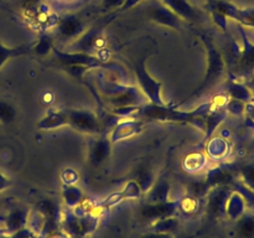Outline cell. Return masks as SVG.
<instances>
[{
	"label": "cell",
	"mask_w": 254,
	"mask_h": 238,
	"mask_svg": "<svg viewBox=\"0 0 254 238\" xmlns=\"http://www.w3.org/2000/svg\"><path fill=\"white\" fill-rule=\"evenodd\" d=\"M212 103H206L193 111H180L170 106H159L155 103H145L141 106L140 112L136 118L148 119V120L158 121H171V123H189L193 126H197L201 130H205V119L203 116L212 108Z\"/></svg>",
	"instance_id": "6da1fadb"
},
{
	"label": "cell",
	"mask_w": 254,
	"mask_h": 238,
	"mask_svg": "<svg viewBox=\"0 0 254 238\" xmlns=\"http://www.w3.org/2000/svg\"><path fill=\"white\" fill-rule=\"evenodd\" d=\"M97 84L103 101L111 106V109L129 106H144L146 103V97L140 89L108 79V77L106 78L103 73L97 74Z\"/></svg>",
	"instance_id": "7a4b0ae2"
},
{
	"label": "cell",
	"mask_w": 254,
	"mask_h": 238,
	"mask_svg": "<svg viewBox=\"0 0 254 238\" xmlns=\"http://www.w3.org/2000/svg\"><path fill=\"white\" fill-rule=\"evenodd\" d=\"M146 59H148V56L141 57V59L138 60V61L135 62V64H134V72H135L136 78H138L140 91L143 92V94L149 99L150 103L164 106L165 102H164L163 97H161V86H163V83L156 81V79H154L153 77L149 74V72L146 71Z\"/></svg>",
	"instance_id": "3957f363"
},
{
	"label": "cell",
	"mask_w": 254,
	"mask_h": 238,
	"mask_svg": "<svg viewBox=\"0 0 254 238\" xmlns=\"http://www.w3.org/2000/svg\"><path fill=\"white\" fill-rule=\"evenodd\" d=\"M206 47H207V61H208V68L207 73H206L205 79H203L202 83L198 86V88L193 92L191 96L192 97H200L201 94L205 93L206 91L211 88L218 79L221 78V76L223 74L225 71V62H223L222 56H221L220 51L217 49L213 47V45L211 42L206 41L205 40Z\"/></svg>",
	"instance_id": "277c9868"
},
{
	"label": "cell",
	"mask_w": 254,
	"mask_h": 238,
	"mask_svg": "<svg viewBox=\"0 0 254 238\" xmlns=\"http://www.w3.org/2000/svg\"><path fill=\"white\" fill-rule=\"evenodd\" d=\"M67 125L87 134H99L103 129L101 119L89 109H66Z\"/></svg>",
	"instance_id": "5b68a950"
},
{
	"label": "cell",
	"mask_w": 254,
	"mask_h": 238,
	"mask_svg": "<svg viewBox=\"0 0 254 238\" xmlns=\"http://www.w3.org/2000/svg\"><path fill=\"white\" fill-rule=\"evenodd\" d=\"M144 126V120L139 118H130L127 119H119L116 123L114 128L112 129L111 134H109V140L112 144H116L118 141L126 140V139L131 138V136L136 135V134L141 133Z\"/></svg>",
	"instance_id": "8992f818"
},
{
	"label": "cell",
	"mask_w": 254,
	"mask_h": 238,
	"mask_svg": "<svg viewBox=\"0 0 254 238\" xmlns=\"http://www.w3.org/2000/svg\"><path fill=\"white\" fill-rule=\"evenodd\" d=\"M112 153V143L109 138H99L89 146L88 159L93 166H99L108 160Z\"/></svg>",
	"instance_id": "52a82bcc"
},
{
	"label": "cell",
	"mask_w": 254,
	"mask_h": 238,
	"mask_svg": "<svg viewBox=\"0 0 254 238\" xmlns=\"http://www.w3.org/2000/svg\"><path fill=\"white\" fill-rule=\"evenodd\" d=\"M67 125L66 109L51 108L46 116L37 123V128L41 130H54Z\"/></svg>",
	"instance_id": "ba28073f"
},
{
	"label": "cell",
	"mask_w": 254,
	"mask_h": 238,
	"mask_svg": "<svg viewBox=\"0 0 254 238\" xmlns=\"http://www.w3.org/2000/svg\"><path fill=\"white\" fill-rule=\"evenodd\" d=\"M178 207V202L174 201V202H156L151 203L144 207L143 215L146 216L148 218H159V220H164V218H168L169 216H171L174 213V211Z\"/></svg>",
	"instance_id": "9c48e42d"
},
{
	"label": "cell",
	"mask_w": 254,
	"mask_h": 238,
	"mask_svg": "<svg viewBox=\"0 0 254 238\" xmlns=\"http://www.w3.org/2000/svg\"><path fill=\"white\" fill-rule=\"evenodd\" d=\"M228 151H230V146L226 140L222 138H213L208 140L207 143V153L210 158L213 160H223L227 158Z\"/></svg>",
	"instance_id": "30bf717a"
},
{
	"label": "cell",
	"mask_w": 254,
	"mask_h": 238,
	"mask_svg": "<svg viewBox=\"0 0 254 238\" xmlns=\"http://www.w3.org/2000/svg\"><path fill=\"white\" fill-rule=\"evenodd\" d=\"M206 163H207V158L206 155L201 153H192L185 158V170L190 171V173H195V171L201 170L205 168Z\"/></svg>",
	"instance_id": "8fae6325"
},
{
	"label": "cell",
	"mask_w": 254,
	"mask_h": 238,
	"mask_svg": "<svg viewBox=\"0 0 254 238\" xmlns=\"http://www.w3.org/2000/svg\"><path fill=\"white\" fill-rule=\"evenodd\" d=\"M168 193H169V183L166 182L164 178H159L156 181V183L154 185V187L150 190V197L151 201L154 202H163L164 200L168 198Z\"/></svg>",
	"instance_id": "7c38bea8"
},
{
	"label": "cell",
	"mask_w": 254,
	"mask_h": 238,
	"mask_svg": "<svg viewBox=\"0 0 254 238\" xmlns=\"http://www.w3.org/2000/svg\"><path fill=\"white\" fill-rule=\"evenodd\" d=\"M29 51V46H20L14 47V49H9V47H5L4 45L0 44V69H1V67L4 66L5 62L9 59L20 56V55H24Z\"/></svg>",
	"instance_id": "4fadbf2b"
},
{
	"label": "cell",
	"mask_w": 254,
	"mask_h": 238,
	"mask_svg": "<svg viewBox=\"0 0 254 238\" xmlns=\"http://www.w3.org/2000/svg\"><path fill=\"white\" fill-rule=\"evenodd\" d=\"M16 117V109L9 102L0 101V123H11Z\"/></svg>",
	"instance_id": "5bb4252c"
},
{
	"label": "cell",
	"mask_w": 254,
	"mask_h": 238,
	"mask_svg": "<svg viewBox=\"0 0 254 238\" xmlns=\"http://www.w3.org/2000/svg\"><path fill=\"white\" fill-rule=\"evenodd\" d=\"M64 197L66 201L68 202V205H74L76 202H79L82 197V192L79 191L78 187H74V186L67 185L64 188Z\"/></svg>",
	"instance_id": "9a60e30c"
},
{
	"label": "cell",
	"mask_w": 254,
	"mask_h": 238,
	"mask_svg": "<svg viewBox=\"0 0 254 238\" xmlns=\"http://www.w3.org/2000/svg\"><path fill=\"white\" fill-rule=\"evenodd\" d=\"M122 192H123L124 198H126V197L127 198H136V197H139V196H140L141 187H140V185L136 182V181L131 180V181H129L128 183H127L126 188H124Z\"/></svg>",
	"instance_id": "2e32d148"
},
{
	"label": "cell",
	"mask_w": 254,
	"mask_h": 238,
	"mask_svg": "<svg viewBox=\"0 0 254 238\" xmlns=\"http://www.w3.org/2000/svg\"><path fill=\"white\" fill-rule=\"evenodd\" d=\"M241 235L243 238H254V220H246L242 223Z\"/></svg>",
	"instance_id": "e0dca14e"
},
{
	"label": "cell",
	"mask_w": 254,
	"mask_h": 238,
	"mask_svg": "<svg viewBox=\"0 0 254 238\" xmlns=\"http://www.w3.org/2000/svg\"><path fill=\"white\" fill-rule=\"evenodd\" d=\"M61 178L66 185H72V183H74L78 180V174L74 170H72V169H66V170L62 171Z\"/></svg>",
	"instance_id": "ac0fdd59"
},
{
	"label": "cell",
	"mask_w": 254,
	"mask_h": 238,
	"mask_svg": "<svg viewBox=\"0 0 254 238\" xmlns=\"http://www.w3.org/2000/svg\"><path fill=\"white\" fill-rule=\"evenodd\" d=\"M21 217L22 213L20 211L12 212L7 218V230H16V227H19L20 223H21Z\"/></svg>",
	"instance_id": "d6986e66"
},
{
	"label": "cell",
	"mask_w": 254,
	"mask_h": 238,
	"mask_svg": "<svg viewBox=\"0 0 254 238\" xmlns=\"http://www.w3.org/2000/svg\"><path fill=\"white\" fill-rule=\"evenodd\" d=\"M50 49H52L51 41H50V39H44L35 47V52L39 55H46L50 51Z\"/></svg>",
	"instance_id": "ffe728a7"
},
{
	"label": "cell",
	"mask_w": 254,
	"mask_h": 238,
	"mask_svg": "<svg viewBox=\"0 0 254 238\" xmlns=\"http://www.w3.org/2000/svg\"><path fill=\"white\" fill-rule=\"evenodd\" d=\"M197 207V201L193 197H188L186 200H184L181 202V208H183L185 212H191V211H195Z\"/></svg>",
	"instance_id": "44dd1931"
},
{
	"label": "cell",
	"mask_w": 254,
	"mask_h": 238,
	"mask_svg": "<svg viewBox=\"0 0 254 238\" xmlns=\"http://www.w3.org/2000/svg\"><path fill=\"white\" fill-rule=\"evenodd\" d=\"M11 180H10L9 178H6V176L4 175L2 173H0V192L4 190H6L7 187H10L11 186Z\"/></svg>",
	"instance_id": "7402d4cb"
},
{
	"label": "cell",
	"mask_w": 254,
	"mask_h": 238,
	"mask_svg": "<svg viewBox=\"0 0 254 238\" xmlns=\"http://www.w3.org/2000/svg\"><path fill=\"white\" fill-rule=\"evenodd\" d=\"M2 233H5V230H2V228H0V235H2Z\"/></svg>",
	"instance_id": "603a6c76"
}]
</instances>
